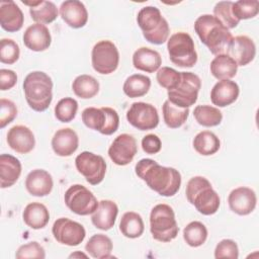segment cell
<instances>
[{
  "mask_svg": "<svg viewBox=\"0 0 259 259\" xmlns=\"http://www.w3.org/2000/svg\"><path fill=\"white\" fill-rule=\"evenodd\" d=\"M127 121L140 131L155 128L159 123L156 107L146 102H134L126 112Z\"/></svg>",
  "mask_w": 259,
  "mask_h": 259,
  "instance_id": "5bb4252c",
  "label": "cell"
},
{
  "mask_svg": "<svg viewBox=\"0 0 259 259\" xmlns=\"http://www.w3.org/2000/svg\"><path fill=\"white\" fill-rule=\"evenodd\" d=\"M156 79L160 86L167 90H171L179 84L181 73L170 67H162L158 70Z\"/></svg>",
  "mask_w": 259,
  "mask_h": 259,
  "instance_id": "7bdbcfd3",
  "label": "cell"
},
{
  "mask_svg": "<svg viewBox=\"0 0 259 259\" xmlns=\"http://www.w3.org/2000/svg\"><path fill=\"white\" fill-rule=\"evenodd\" d=\"M21 174V163L17 158L9 154L0 156V185L1 188L12 186Z\"/></svg>",
  "mask_w": 259,
  "mask_h": 259,
  "instance_id": "484cf974",
  "label": "cell"
},
{
  "mask_svg": "<svg viewBox=\"0 0 259 259\" xmlns=\"http://www.w3.org/2000/svg\"><path fill=\"white\" fill-rule=\"evenodd\" d=\"M237 71V63L226 54L215 56L210 63V73L218 80H230L236 76Z\"/></svg>",
  "mask_w": 259,
  "mask_h": 259,
  "instance_id": "f1b7e54d",
  "label": "cell"
},
{
  "mask_svg": "<svg viewBox=\"0 0 259 259\" xmlns=\"http://www.w3.org/2000/svg\"><path fill=\"white\" fill-rule=\"evenodd\" d=\"M78 102L72 97L62 98L55 106V116L61 122H70L76 116Z\"/></svg>",
  "mask_w": 259,
  "mask_h": 259,
  "instance_id": "f35d334b",
  "label": "cell"
},
{
  "mask_svg": "<svg viewBox=\"0 0 259 259\" xmlns=\"http://www.w3.org/2000/svg\"><path fill=\"white\" fill-rule=\"evenodd\" d=\"M75 165L78 172L82 174L91 185H97L104 179L106 163L99 155L84 151L76 157Z\"/></svg>",
  "mask_w": 259,
  "mask_h": 259,
  "instance_id": "7c38bea8",
  "label": "cell"
},
{
  "mask_svg": "<svg viewBox=\"0 0 259 259\" xmlns=\"http://www.w3.org/2000/svg\"><path fill=\"white\" fill-rule=\"evenodd\" d=\"M15 257L17 259H25V258H39L44 259L46 257V251L42 246H40L37 242H29L27 244L21 245L16 253Z\"/></svg>",
  "mask_w": 259,
  "mask_h": 259,
  "instance_id": "ee69618b",
  "label": "cell"
},
{
  "mask_svg": "<svg viewBox=\"0 0 259 259\" xmlns=\"http://www.w3.org/2000/svg\"><path fill=\"white\" fill-rule=\"evenodd\" d=\"M24 16L18 5L11 0L0 2V24L8 32H15L21 29Z\"/></svg>",
  "mask_w": 259,
  "mask_h": 259,
  "instance_id": "ffe728a7",
  "label": "cell"
},
{
  "mask_svg": "<svg viewBox=\"0 0 259 259\" xmlns=\"http://www.w3.org/2000/svg\"><path fill=\"white\" fill-rule=\"evenodd\" d=\"M232 6V1H220L214 5L213 8V16L219 19L228 29L235 28L240 22L234 16Z\"/></svg>",
  "mask_w": 259,
  "mask_h": 259,
  "instance_id": "ab89813d",
  "label": "cell"
},
{
  "mask_svg": "<svg viewBox=\"0 0 259 259\" xmlns=\"http://www.w3.org/2000/svg\"><path fill=\"white\" fill-rule=\"evenodd\" d=\"M163 117L166 125L170 128L180 127L187 119L189 114L188 108L178 107L172 104L169 100H166L162 107Z\"/></svg>",
  "mask_w": 259,
  "mask_h": 259,
  "instance_id": "e575fe53",
  "label": "cell"
},
{
  "mask_svg": "<svg viewBox=\"0 0 259 259\" xmlns=\"http://www.w3.org/2000/svg\"><path fill=\"white\" fill-rule=\"evenodd\" d=\"M151 87V79L142 74H134L127 77L123 83V92L130 98L146 95Z\"/></svg>",
  "mask_w": 259,
  "mask_h": 259,
  "instance_id": "d6a6232c",
  "label": "cell"
},
{
  "mask_svg": "<svg viewBox=\"0 0 259 259\" xmlns=\"http://www.w3.org/2000/svg\"><path fill=\"white\" fill-rule=\"evenodd\" d=\"M185 193L187 200L195 206L198 212L211 215L219 210L220 196L206 178L202 176L192 177L187 182Z\"/></svg>",
  "mask_w": 259,
  "mask_h": 259,
  "instance_id": "277c9868",
  "label": "cell"
},
{
  "mask_svg": "<svg viewBox=\"0 0 259 259\" xmlns=\"http://www.w3.org/2000/svg\"><path fill=\"white\" fill-rule=\"evenodd\" d=\"M227 55L230 56L238 66H246L254 60L256 46L249 36L238 35L233 37Z\"/></svg>",
  "mask_w": 259,
  "mask_h": 259,
  "instance_id": "e0dca14e",
  "label": "cell"
},
{
  "mask_svg": "<svg viewBox=\"0 0 259 259\" xmlns=\"http://www.w3.org/2000/svg\"><path fill=\"white\" fill-rule=\"evenodd\" d=\"M136 174L158 194L166 197L175 195L181 185V175L172 167L159 165L152 159H142L135 167Z\"/></svg>",
  "mask_w": 259,
  "mask_h": 259,
  "instance_id": "6da1fadb",
  "label": "cell"
},
{
  "mask_svg": "<svg viewBox=\"0 0 259 259\" xmlns=\"http://www.w3.org/2000/svg\"><path fill=\"white\" fill-rule=\"evenodd\" d=\"M8 146L18 154H27L33 150L35 139L33 133L25 125H14L7 133Z\"/></svg>",
  "mask_w": 259,
  "mask_h": 259,
  "instance_id": "ac0fdd59",
  "label": "cell"
},
{
  "mask_svg": "<svg viewBox=\"0 0 259 259\" xmlns=\"http://www.w3.org/2000/svg\"><path fill=\"white\" fill-rule=\"evenodd\" d=\"M72 89L76 96L82 99H89L94 97L99 91L98 81L90 75H80L77 76L73 83Z\"/></svg>",
  "mask_w": 259,
  "mask_h": 259,
  "instance_id": "836d02e7",
  "label": "cell"
},
{
  "mask_svg": "<svg viewBox=\"0 0 259 259\" xmlns=\"http://www.w3.org/2000/svg\"><path fill=\"white\" fill-rule=\"evenodd\" d=\"M113 245L112 241L109 237L103 234H95L93 235L85 245V250L87 253L96 259H105L112 257Z\"/></svg>",
  "mask_w": 259,
  "mask_h": 259,
  "instance_id": "f546056e",
  "label": "cell"
},
{
  "mask_svg": "<svg viewBox=\"0 0 259 259\" xmlns=\"http://www.w3.org/2000/svg\"><path fill=\"white\" fill-rule=\"evenodd\" d=\"M162 64L160 54L150 48L142 47L133 55V65L136 69L147 73H154L159 70Z\"/></svg>",
  "mask_w": 259,
  "mask_h": 259,
  "instance_id": "4316f807",
  "label": "cell"
},
{
  "mask_svg": "<svg viewBox=\"0 0 259 259\" xmlns=\"http://www.w3.org/2000/svg\"><path fill=\"white\" fill-rule=\"evenodd\" d=\"M29 13L35 23L48 24L56 20L58 17V8L52 1H42L33 7L29 8Z\"/></svg>",
  "mask_w": 259,
  "mask_h": 259,
  "instance_id": "d590c367",
  "label": "cell"
},
{
  "mask_svg": "<svg viewBox=\"0 0 259 259\" xmlns=\"http://www.w3.org/2000/svg\"><path fill=\"white\" fill-rule=\"evenodd\" d=\"M193 115L200 125L206 127L217 126L223 119V114L219 108L206 104L197 105L193 110Z\"/></svg>",
  "mask_w": 259,
  "mask_h": 259,
  "instance_id": "8d00e7d4",
  "label": "cell"
},
{
  "mask_svg": "<svg viewBox=\"0 0 259 259\" xmlns=\"http://www.w3.org/2000/svg\"><path fill=\"white\" fill-rule=\"evenodd\" d=\"M62 19L73 28L83 27L88 20V12L85 5L78 0L64 1L60 6Z\"/></svg>",
  "mask_w": 259,
  "mask_h": 259,
  "instance_id": "d6986e66",
  "label": "cell"
},
{
  "mask_svg": "<svg viewBox=\"0 0 259 259\" xmlns=\"http://www.w3.org/2000/svg\"><path fill=\"white\" fill-rule=\"evenodd\" d=\"M19 47L13 39L2 38L0 40V61L3 64H14L19 59Z\"/></svg>",
  "mask_w": 259,
  "mask_h": 259,
  "instance_id": "b9f144b4",
  "label": "cell"
},
{
  "mask_svg": "<svg viewBox=\"0 0 259 259\" xmlns=\"http://www.w3.org/2000/svg\"><path fill=\"white\" fill-rule=\"evenodd\" d=\"M181 79L179 84L171 90H168V100L182 108H188L193 105L198 97L201 87V81L197 75L191 72H180Z\"/></svg>",
  "mask_w": 259,
  "mask_h": 259,
  "instance_id": "ba28073f",
  "label": "cell"
},
{
  "mask_svg": "<svg viewBox=\"0 0 259 259\" xmlns=\"http://www.w3.org/2000/svg\"><path fill=\"white\" fill-rule=\"evenodd\" d=\"M79 146V138L76 132L70 127L58 130L52 139V148L60 157H69L76 152Z\"/></svg>",
  "mask_w": 259,
  "mask_h": 259,
  "instance_id": "7402d4cb",
  "label": "cell"
},
{
  "mask_svg": "<svg viewBox=\"0 0 259 259\" xmlns=\"http://www.w3.org/2000/svg\"><path fill=\"white\" fill-rule=\"evenodd\" d=\"M161 147H162V143L160 138L157 135L149 134L145 136L142 140V148L144 152H146L147 154H150V155L157 154L158 152H160Z\"/></svg>",
  "mask_w": 259,
  "mask_h": 259,
  "instance_id": "7dc6e473",
  "label": "cell"
},
{
  "mask_svg": "<svg viewBox=\"0 0 259 259\" xmlns=\"http://www.w3.org/2000/svg\"><path fill=\"white\" fill-rule=\"evenodd\" d=\"M54 238L63 245L78 246L86 236L84 227L68 218L58 219L52 228Z\"/></svg>",
  "mask_w": 259,
  "mask_h": 259,
  "instance_id": "4fadbf2b",
  "label": "cell"
},
{
  "mask_svg": "<svg viewBox=\"0 0 259 259\" xmlns=\"http://www.w3.org/2000/svg\"><path fill=\"white\" fill-rule=\"evenodd\" d=\"M118 213L117 204L109 199L99 201L98 207L91 215L92 224L99 230L108 231L114 224Z\"/></svg>",
  "mask_w": 259,
  "mask_h": 259,
  "instance_id": "d4e9b609",
  "label": "cell"
},
{
  "mask_svg": "<svg viewBox=\"0 0 259 259\" xmlns=\"http://www.w3.org/2000/svg\"><path fill=\"white\" fill-rule=\"evenodd\" d=\"M138 152L136 139L128 134L117 136L108 149V156L118 166L130 164Z\"/></svg>",
  "mask_w": 259,
  "mask_h": 259,
  "instance_id": "9a60e30c",
  "label": "cell"
},
{
  "mask_svg": "<svg viewBox=\"0 0 259 259\" xmlns=\"http://www.w3.org/2000/svg\"><path fill=\"white\" fill-rule=\"evenodd\" d=\"M221 147L220 139L209 131L198 133L193 140L194 150L202 156H210L215 154Z\"/></svg>",
  "mask_w": 259,
  "mask_h": 259,
  "instance_id": "1f68e13d",
  "label": "cell"
},
{
  "mask_svg": "<svg viewBox=\"0 0 259 259\" xmlns=\"http://www.w3.org/2000/svg\"><path fill=\"white\" fill-rule=\"evenodd\" d=\"M17 115L15 103L9 99H0V127L3 128L13 121Z\"/></svg>",
  "mask_w": 259,
  "mask_h": 259,
  "instance_id": "bcb514c9",
  "label": "cell"
},
{
  "mask_svg": "<svg viewBox=\"0 0 259 259\" xmlns=\"http://www.w3.org/2000/svg\"><path fill=\"white\" fill-rule=\"evenodd\" d=\"M137 22L147 41L153 45H162L168 39L169 24L157 7H143L138 13Z\"/></svg>",
  "mask_w": 259,
  "mask_h": 259,
  "instance_id": "5b68a950",
  "label": "cell"
},
{
  "mask_svg": "<svg viewBox=\"0 0 259 259\" xmlns=\"http://www.w3.org/2000/svg\"><path fill=\"white\" fill-rule=\"evenodd\" d=\"M183 239L190 247H199L207 239V229L200 222H191L183 230Z\"/></svg>",
  "mask_w": 259,
  "mask_h": 259,
  "instance_id": "74e56055",
  "label": "cell"
},
{
  "mask_svg": "<svg viewBox=\"0 0 259 259\" xmlns=\"http://www.w3.org/2000/svg\"><path fill=\"white\" fill-rule=\"evenodd\" d=\"M17 82V75L14 71L8 69L0 70V89L2 91L11 89Z\"/></svg>",
  "mask_w": 259,
  "mask_h": 259,
  "instance_id": "c3c4849f",
  "label": "cell"
},
{
  "mask_svg": "<svg viewBox=\"0 0 259 259\" xmlns=\"http://www.w3.org/2000/svg\"><path fill=\"white\" fill-rule=\"evenodd\" d=\"M24 223L33 230L45 228L50 221V212L47 206L40 202L28 203L22 213Z\"/></svg>",
  "mask_w": 259,
  "mask_h": 259,
  "instance_id": "83f0119b",
  "label": "cell"
},
{
  "mask_svg": "<svg viewBox=\"0 0 259 259\" xmlns=\"http://www.w3.org/2000/svg\"><path fill=\"white\" fill-rule=\"evenodd\" d=\"M194 30L211 54H226L233 40L230 30L213 15L202 14L194 22Z\"/></svg>",
  "mask_w": 259,
  "mask_h": 259,
  "instance_id": "7a4b0ae2",
  "label": "cell"
},
{
  "mask_svg": "<svg viewBox=\"0 0 259 259\" xmlns=\"http://www.w3.org/2000/svg\"><path fill=\"white\" fill-rule=\"evenodd\" d=\"M214 257L217 259H221V258L237 259L239 257V249H238L237 243L231 239L222 240L214 249Z\"/></svg>",
  "mask_w": 259,
  "mask_h": 259,
  "instance_id": "f6af8a7d",
  "label": "cell"
},
{
  "mask_svg": "<svg viewBox=\"0 0 259 259\" xmlns=\"http://www.w3.org/2000/svg\"><path fill=\"white\" fill-rule=\"evenodd\" d=\"M67 207L76 214L88 215L98 207V201L94 194L84 185L74 184L70 186L64 195Z\"/></svg>",
  "mask_w": 259,
  "mask_h": 259,
  "instance_id": "30bf717a",
  "label": "cell"
},
{
  "mask_svg": "<svg viewBox=\"0 0 259 259\" xmlns=\"http://www.w3.org/2000/svg\"><path fill=\"white\" fill-rule=\"evenodd\" d=\"M234 16L240 21L255 17L259 12V2L257 0H239L233 2L232 6Z\"/></svg>",
  "mask_w": 259,
  "mask_h": 259,
  "instance_id": "60d3db41",
  "label": "cell"
},
{
  "mask_svg": "<svg viewBox=\"0 0 259 259\" xmlns=\"http://www.w3.org/2000/svg\"><path fill=\"white\" fill-rule=\"evenodd\" d=\"M54 186L52 175L44 169H34L25 179V188L33 196H46L51 193Z\"/></svg>",
  "mask_w": 259,
  "mask_h": 259,
  "instance_id": "cb8c5ba5",
  "label": "cell"
},
{
  "mask_svg": "<svg viewBox=\"0 0 259 259\" xmlns=\"http://www.w3.org/2000/svg\"><path fill=\"white\" fill-rule=\"evenodd\" d=\"M81 116L87 127L105 136L115 133L119 125V116L111 107H87L82 111Z\"/></svg>",
  "mask_w": 259,
  "mask_h": 259,
  "instance_id": "9c48e42d",
  "label": "cell"
},
{
  "mask_svg": "<svg viewBox=\"0 0 259 259\" xmlns=\"http://www.w3.org/2000/svg\"><path fill=\"white\" fill-rule=\"evenodd\" d=\"M91 62L93 69L103 75L113 73L119 63V53L110 40H100L92 49Z\"/></svg>",
  "mask_w": 259,
  "mask_h": 259,
  "instance_id": "8fae6325",
  "label": "cell"
},
{
  "mask_svg": "<svg viewBox=\"0 0 259 259\" xmlns=\"http://www.w3.org/2000/svg\"><path fill=\"white\" fill-rule=\"evenodd\" d=\"M150 231L153 238L159 242L174 240L179 232L173 208L165 203L155 205L150 214Z\"/></svg>",
  "mask_w": 259,
  "mask_h": 259,
  "instance_id": "8992f818",
  "label": "cell"
},
{
  "mask_svg": "<svg viewBox=\"0 0 259 259\" xmlns=\"http://www.w3.org/2000/svg\"><path fill=\"white\" fill-rule=\"evenodd\" d=\"M23 91L27 104L37 112L49 108L53 99V81L41 71L30 72L23 81Z\"/></svg>",
  "mask_w": 259,
  "mask_h": 259,
  "instance_id": "3957f363",
  "label": "cell"
},
{
  "mask_svg": "<svg viewBox=\"0 0 259 259\" xmlns=\"http://www.w3.org/2000/svg\"><path fill=\"white\" fill-rule=\"evenodd\" d=\"M51 42L52 36L49 28L45 24H31L23 33V44L33 52L46 51L51 46Z\"/></svg>",
  "mask_w": 259,
  "mask_h": 259,
  "instance_id": "44dd1931",
  "label": "cell"
},
{
  "mask_svg": "<svg viewBox=\"0 0 259 259\" xmlns=\"http://www.w3.org/2000/svg\"><path fill=\"white\" fill-rule=\"evenodd\" d=\"M144 222L142 217L135 211H126L122 214L119 223V231L130 239H136L144 233Z\"/></svg>",
  "mask_w": 259,
  "mask_h": 259,
  "instance_id": "4dcf8cb0",
  "label": "cell"
},
{
  "mask_svg": "<svg viewBox=\"0 0 259 259\" xmlns=\"http://www.w3.org/2000/svg\"><path fill=\"white\" fill-rule=\"evenodd\" d=\"M228 202L232 211L239 215H247L255 209L257 197L253 189L240 186L230 192Z\"/></svg>",
  "mask_w": 259,
  "mask_h": 259,
  "instance_id": "2e32d148",
  "label": "cell"
},
{
  "mask_svg": "<svg viewBox=\"0 0 259 259\" xmlns=\"http://www.w3.org/2000/svg\"><path fill=\"white\" fill-rule=\"evenodd\" d=\"M74 255H78V256H83V257H87V255H85V254H83V253H78V254H77V253H73V254H71V255H70V258H71V257H73Z\"/></svg>",
  "mask_w": 259,
  "mask_h": 259,
  "instance_id": "681fc988",
  "label": "cell"
},
{
  "mask_svg": "<svg viewBox=\"0 0 259 259\" xmlns=\"http://www.w3.org/2000/svg\"><path fill=\"white\" fill-rule=\"evenodd\" d=\"M171 62L181 68H191L197 62V54L192 37L183 31L170 36L167 42Z\"/></svg>",
  "mask_w": 259,
  "mask_h": 259,
  "instance_id": "52a82bcc",
  "label": "cell"
},
{
  "mask_svg": "<svg viewBox=\"0 0 259 259\" xmlns=\"http://www.w3.org/2000/svg\"><path fill=\"white\" fill-rule=\"evenodd\" d=\"M240 93L238 84L232 80H221L210 91V100L213 105L226 107L234 103Z\"/></svg>",
  "mask_w": 259,
  "mask_h": 259,
  "instance_id": "603a6c76",
  "label": "cell"
}]
</instances>
